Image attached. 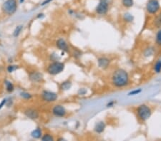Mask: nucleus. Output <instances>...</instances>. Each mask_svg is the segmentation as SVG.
Returning <instances> with one entry per match:
<instances>
[{
  "instance_id": "f257e3e1",
  "label": "nucleus",
  "mask_w": 161,
  "mask_h": 141,
  "mask_svg": "<svg viewBox=\"0 0 161 141\" xmlns=\"http://www.w3.org/2000/svg\"><path fill=\"white\" fill-rule=\"evenodd\" d=\"M128 75L127 72L122 69L116 71L113 76V83L115 86L123 87L128 84Z\"/></svg>"
},
{
  "instance_id": "f03ea898",
  "label": "nucleus",
  "mask_w": 161,
  "mask_h": 141,
  "mask_svg": "<svg viewBox=\"0 0 161 141\" xmlns=\"http://www.w3.org/2000/svg\"><path fill=\"white\" fill-rule=\"evenodd\" d=\"M17 8V4L16 0H7L1 7L3 12L7 15H12L14 14Z\"/></svg>"
},
{
  "instance_id": "7ed1b4c3",
  "label": "nucleus",
  "mask_w": 161,
  "mask_h": 141,
  "mask_svg": "<svg viewBox=\"0 0 161 141\" xmlns=\"http://www.w3.org/2000/svg\"><path fill=\"white\" fill-rule=\"evenodd\" d=\"M138 114L141 120L146 121L151 115V111H150V108L146 105H141L138 108Z\"/></svg>"
},
{
  "instance_id": "20e7f679",
  "label": "nucleus",
  "mask_w": 161,
  "mask_h": 141,
  "mask_svg": "<svg viewBox=\"0 0 161 141\" xmlns=\"http://www.w3.org/2000/svg\"><path fill=\"white\" fill-rule=\"evenodd\" d=\"M65 68V65L60 62H55V63H52L48 67V72L52 75H56V74H59L64 70Z\"/></svg>"
},
{
  "instance_id": "39448f33",
  "label": "nucleus",
  "mask_w": 161,
  "mask_h": 141,
  "mask_svg": "<svg viewBox=\"0 0 161 141\" xmlns=\"http://www.w3.org/2000/svg\"><path fill=\"white\" fill-rule=\"evenodd\" d=\"M147 11L150 14H156L160 9V4L158 0H149L147 4Z\"/></svg>"
},
{
  "instance_id": "423d86ee",
  "label": "nucleus",
  "mask_w": 161,
  "mask_h": 141,
  "mask_svg": "<svg viewBox=\"0 0 161 141\" xmlns=\"http://www.w3.org/2000/svg\"><path fill=\"white\" fill-rule=\"evenodd\" d=\"M108 0H100L96 8V11L99 14H105L108 11Z\"/></svg>"
},
{
  "instance_id": "0eeeda50",
  "label": "nucleus",
  "mask_w": 161,
  "mask_h": 141,
  "mask_svg": "<svg viewBox=\"0 0 161 141\" xmlns=\"http://www.w3.org/2000/svg\"><path fill=\"white\" fill-rule=\"evenodd\" d=\"M42 98L47 102H53L57 98V96L53 92L44 91L42 93Z\"/></svg>"
},
{
  "instance_id": "6e6552de",
  "label": "nucleus",
  "mask_w": 161,
  "mask_h": 141,
  "mask_svg": "<svg viewBox=\"0 0 161 141\" xmlns=\"http://www.w3.org/2000/svg\"><path fill=\"white\" fill-rule=\"evenodd\" d=\"M53 113L54 115H56V116L63 117L66 114V111H65V108L63 106H60V105H57V106H55L54 107L53 109Z\"/></svg>"
},
{
  "instance_id": "1a4fd4ad",
  "label": "nucleus",
  "mask_w": 161,
  "mask_h": 141,
  "mask_svg": "<svg viewBox=\"0 0 161 141\" xmlns=\"http://www.w3.org/2000/svg\"><path fill=\"white\" fill-rule=\"evenodd\" d=\"M25 115H26L27 118H30V119L35 120L38 118L39 117V113L35 109H32V108H29V109H27L25 111Z\"/></svg>"
},
{
  "instance_id": "9d476101",
  "label": "nucleus",
  "mask_w": 161,
  "mask_h": 141,
  "mask_svg": "<svg viewBox=\"0 0 161 141\" xmlns=\"http://www.w3.org/2000/svg\"><path fill=\"white\" fill-rule=\"evenodd\" d=\"M29 79L33 82H40L43 79V76L39 72H32L29 74Z\"/></svg>"
},
{
  "instance_id": "9b49d317",
  "label": "nucleus",
  "mask_w": 161,
  "mask_h": 141,
  "mask_svg": "<svg viewBox=\"0 0 161 141\" xmlns=\"http://www.w3.org/2000/svg\"><path fill=\"white\" fill-rule=\"evenodd\" d=\"M57 47L62 51H67L68 50V47L67 43L65 42V40L63 39H59L57 41Z\"/></svg>"
},
{
  "instance_id": "f8f14e48",
  "label": "nucleus",
  "mask_w": 161,
  "mask_h": 141,
  "mask_svg": "<svg viewBox=\"0 0 161 141\" xmlns=\"http://www.w3.org/2000/svg\"><path fill=\"white\" fill-rule=\"evenodd\" d=\"M105 124L103 122H99L95 125V130L97 133H102L105 130Z\"/></svg>"
},
{
  "instance_id": "ddd939ff",
  "label": "nucleus",
  "mask_w": 161,
  "mask_h": 141,
  "mask_svg": "<svg viewBox=\"0 0 161 141\" xmlns=\"http://www.w3.org/2000/svg\"><path fill=\"white\" fill-rule=\"evenodd\" d=\"M99 66L102 68H106L109 64V60L106 58H101L98 60Z\"/></svg>"
},
{
  "instance_id": "4468645a",
  "label": "nucleus",
  "mask_w": 161,
  "mask_h": 141,
  "mask_svg": "<svg viewBox=\"0 0 161 141\" xmlns=\"http://www.w3.org/2000/svg\"><path fill=\"white\" fill-rule=\"evenodd\" d=\"M32 136L35 138H40L41 137V135H42V131H41V129L40 128H37L35 129V130L32 132L31 133Z\"/></svg>"
},
{
  "instance_id": "2eb2a0df",
  "label": "nucleus",
  "mask_w": 161,
  "mask_h": 141,
  "mask_svg": "<svg viewBox=\"0 0 161 141\" xmlns=\"http://www.w3.org/2000/svg\"><path fill=\"white\" fill-rule=\"evenodd\" d=\"M72 86V84L70 81H65V82L62 83V85H61V89L64 90H68V89L70 88Z\"/></svg>"
},
{
  "instance_id": "dca6fc26",
  "label": "nucleus",
  "mask_w": 161,
  "mask_h": 141,
  "mask_svg": "<svg viewBox=\"0 0 161 141\" xmlns=\"http://www.w3.org/2000/svg\"><path fill=\"white\" fill-rule=\"evenodd\" d=\"M155 25L157 27H161V13L155 19Z\"/></svg>"
},
{
  "instance_id": "f3484780",
  "label": "nucleus",
  "mask_w": 161,
  "mask_h": 141,
  "mask_svg": "<svg viewBox=\"0 0 161 141\" xmlns=\"http://www.w3.org/2000/svg\"><path fill=\"white\" fill-rule=\"evenodd\" d=\"M123 4L126 7H130L133 5V0H123Z\"/></svg>"
},
{
  "instance_id": "a211bd4d",
  "label": "nucleus",
  "mask_w": 161,
  "mask_h": 141,
  "mask_svg": "<svg viewBox=\"0 0 161 141\" xmlns=\"http://www.w3.org/2000/svg\"><path fill=\"white\" fill-rule=\"evenodd\" d=\"M154 69H155V71H156V73L160 72L161 71V61H158L157 63H156Z\"/></svg>"
},
{
  "instance_id": "6ab92c4d",
  "label": "nucleus",
  "mask_w": 161,
  "mask_h": 141,
  "mask_svg": "<svg viewBox=\"0 0 161 141\" xmlns=\"http://www.w3.org/2000/svg\"><path fill=\"white\" fill-rule=\"evenodd\" d=\"M42 140H47V141H52V140H53L54 139H53V137L52 136H50V135H49V134H46L43 136L42 138Z\"/></svg>"
},
{
  "instance_id": "aec40b11",
  "label": "nucleus",
  "mask_w": 161,
  "mask_h": 141,
  "mask_svg": "<svg viewBox=\"0 0 161 141\" xmlns=\"http://www.w3.org/2000/svg\"><path fill=\"white\" fill-rule=\"evenodd\" d=\"M22 26H19L16 28L15 31H14V36H17L19 34L20 32L22 31Z\"/></svg>"
},
{
  "instance_id": "412c9836",
  "label": "nucleus",
  "mask_w": 161,
  "mask_h": 141,
  "mask_svg": "<svg viewBox=\"0 0 161 141\" xmlns=\"http://www.w3.org/2000/svg\"><path fill=\"white\" fill-rule=\"evenodd\" d=\"M6 85H7V89L9 92H12L13 90H14V87H13L12 84L11 83L7 82Z\"/></svg>"
},
{
  "instance_id": "4be33fe9",
  "label": "nucleus",
  "mask_w": 161,
  "mask_h": 141,
  "mask_svg": "<svg viewBox=\"0 0 161 141\" xmlns=\"http://www.w3.org/2000/svg\"><path fill=\"white\" fill-rule=\"evenodd\" d=\"M156 41L159 45H161V30H160L158 33L157 36H156Z\"/></svg>"
},
{
  "instance_id": "5701e85b",
  "label": "nucleus",
  "mask_w": 161,
  "mask_h": 141,
  "mask_svg": "<svg viewBox=\"0 0 161 141\" xmlns=\"http://www.w3.org/2000/svg\"><path fill=\"white\" fill-rule=\"evenodd\" d=\"M21 95H22V97L25 98H26V99H29V98H31V95H29V93H22Z\"/></svg>"
},
{
  "instance_id": "b1692460",
  "label": "nucleus",
  "mask_w": 161,
  "mask_h": 141,
  "mask_svg": "<svg viewBox=\"0 0 161 141\" xmlns=\"http://www.w3.org/2000/svg\"><path fill=\"white\" fill-rule=\"evenodd\" d=\"M16 69H17V67H15V66H10L8 67V71H10V72H12V71L15 70Z\"/></svg>"
},
{
  "instance_id": "393cba45",
  "label": "nucleus",
  "mask_w": 161,
  "mask_h": 141,
  "mask_svg": "<svg viewBox=\"0 0 161 141\" xmlns=\"http://www.w3.org/2000/svg\"><path fill=\"white\" fill-rule=\"evenodd\" d=\"M125 19L127 21H131L132 19V17L130 14H125Z\"/></svg>"
},
{
  "instance_id": "a878e982",
  "label": "nucleus",
  "mask_w": 161,
  "mask_h": 141,
  "mask_svg": "<svg viewBox=\"0 0 161 141\" xmlns=\"http://www.w3.org/2000/svg\"><path fill=\"white\" fill-rule=\"evenodd\" d=\"M141 91V90H135V91L133 92H131L130 93L129 95H134V94H138V93H139Z\"/></svg>"
},
{
  "instance_id": "bb28decb",
  "label": "nucleus",
  "mask_w": 161,
  "mask_h": 141,
  "mask_svg": "<svg viewBox=\"0 0 161 141\" xmlns=\"http://www.w3.org/2000/svg\"><path fill=\"white\" fill-rule=\"evenodd\" d=\"M5 102H6V100H4V101H3L2 103H1V104H0V108H1V107H2V106L4 104V103H5Z\"/></svg>"
}]
</instances>
